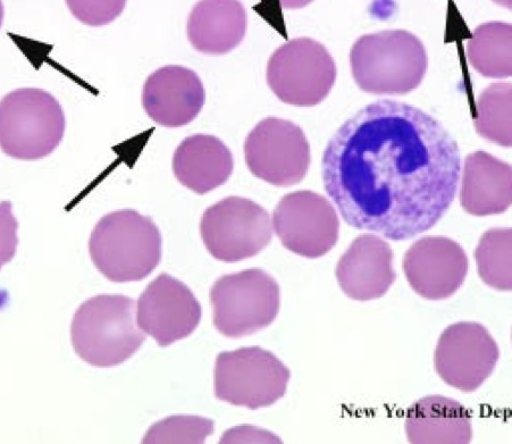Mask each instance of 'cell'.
<instances>
[{
  "label": "cell",
  "instance_id": "obj_19",
  "mask_svg": "<svg viewBox=\"0 0 512 444\" xmlns=\"http://www.w3.org/2000/svg\"><path fill=\"white\" fill-rule=\"evenodd\" d=\"M246 30V10L237 0L199 2L188 19L190 44L209 55H223L237 48Z\"/></svg>",
  "mask_w": 512,
  "mask_h": 444
},
{
  "label": "cell",
  "instance_id": "obj_18",
  "mask_svg": "<svg viewBox=\"0 0 512 444\" xmlns=\"http://www.w3.org/2000/svg\"><path fill=\"white\" fill-rule=\"evenodd\" d=\"M233 169L231 150L221 139L208 134H195L184 139L173 157L176 179L198 195L223 186Z\"/></svg>",
  "mask_w": 512,
  "mask_h": 444
},
{
  "label": "cell",
  "instance_id": "obj_4",
  "mask_svg": "<svg viewBox=\"0 0 512 444\" xmlns=\"http://www.w3.org/2000/svg\"><path fill=\"white\" fill-rule=\"evenodd\" d=\"M71 339L86 363L113 367L136 354L146 337L136 322L133 299L102 295L87 300L74 314Z\"/></svg>",
  "mask_w": 512,
  "mask_h": 444
},
{
  "label": "cell",
  "instance_id": "obj_21",
  "mask_svg": "<svg viewBox=\"0 0 512 444\" xmlns=\"http://www.w3.org/2000/svg\"><path fill=\"white\" fill-rule=\"evenodd\" d=\"M512 28L506 22H488L480 25L468 41L469 63L485 78L511 77Z\"/></svg>",
  "mask_w": 512,
  "mask_h": 444
},
{
  "label": "cell",
  "instance_id": "obj_14",
  "mask_svg": "<svg viewBox=\"0 0 512 444\" xmlns=\"http://www.w3.org/2000/svg\"><path fill=\"white\" fill-rule=\"evenodd\" d=\"M404 268L413 290L428 300L450 298L463 286L468 258L463 247L449 238L426 237L406 253Z\"/></svg>",
  "mask_w": 512,
  "mask_h": 444
},
{
  "label": "cell",
  "instance_id": "obj_8",
  "mask_svg": "<svg viewBox=\"0 0 512 444\" xmlns=\"http://www.w3.org/2000/svg\"><path fill=\"white\" fill-rule=\"evenodd\" d=\"M291 373L281 360L259 347L226 351L217 356L215 395L234 406H272L287 393Z\"/></svg>",
  "mask_w": 512,
  "mask_h": 444
},
{
  "label": "cell",
  "instance_id": "obj_16",
  "mask_svg": "<svg viewBox=\"0 0 512 444\" xmlns=\"http://www.w3.org/2000/svg\"><path fill=\"white\" fill-rule=\"evenodd\" d=\"M396 278L393 251L388 242L375 234H362L352 242L337 267L342 291L358 301L383 297Z\"/></svg>",
  "mask_w": 512,
  "mask_h": 444
},
{
  "label": "cell",
  "instance_id": "obj_17",
  "mask_svg": "<svg viewBox=\"0 0 512 444\" xmlns=\"http://www.w3.org/2000/svg\"><path fill=\"white\" fill-rule=\"evenodd\" d=\"M511 200V166L482 150L468 155L460 189L465 211L474 216L499 215Z\"/></svg>",
  "mask_w": 512,
  "mask_h": 444
},
{
  "label": "cell",
  "instance_id": "obj_5",
  "mask_svg": "<svg viewBox=\"0 0 512 444\" xmlns=\"http://www.w3.org/2000/svg\"><path fill=\"white\" fill-rule=\"evenodd\" d=\"M65 128L61 104L43 89L14 90L2 100L0 145L7 156L38 161L60 146Z\"/></svg>",
  "mask_w": 512,
  "mask_h": 444
},
{
  "label": "cell",
  "instance_id": "obj_25",
  "mask_svg": "<svg viewBox=\"0 0 512 444\" xmlns=\"http://www.w3.org/2000/svg\"><path fill=\"white\" fill-rule=\"evenodd\" d=\"M71 12L89 25H103L113 21L123 11L124 2H67Z\"/></svg>",
  "mask_w": 512,
  "mask_h": 444
},
{
  "label": "cell",
  "instance_id": "obj_1",
  "mask_svg": "<svg viewBox=\"0 0 512 444\" xmlns=\"http://www.w3.org/2000/svg\"><path fill=\"white\" fill-rule=\"evenodd\" d=\"M457 141L434 117L383 99L344 122L327 144V195L352 228L404 241L433 228L457 194Z\"/></svg>",
  "mask_w": 512,
  "mask_h": 444
},
{
  "label": "cell",
  "instance_id": "obj_22",
  "mask_svg": "<svg viewBox=\"0 0 512 444\" xmlns=\"http://www.w3.org/2000/svg\"><path fill=\"white\" fill-rule=\"evenodd\" d=\"M475 128L486 140L502 147H510L511 140V85L493 83L477 100Z\"/></svg>",
  "mask_w": 512,
  "mask_h": 444
},
{
  "label": "cell",
  "instance_id": "obj_10",
  "mask_svg": "<svg viewBox=\"0 0 512 444\" xmlns=\"http://www.w3.org/2000/svg\"><path fill=\"white\" fill-rule=\"evenodd\" d=\"M248 169L275 187H291L305 179L310 166V146L297 124L267 117L245 142Z\"/></svg>",
  "mask_w": 512,
  "mask_h": 444
},
{
  "label": "cell",
  "instance_id": "obj_23",
  "mask_svg": "<svg viewBox=\"0 0 512 444\" xmlns=\"http://www.w3.org/2000/svg\"><path fill=\"white\" fill-rule=\"evenodd\" d=\"M511 229L485 232L475 250V259L482 281L499 291L512 289Z\"/></svg>",
  "mask_w": 512,
  "mask_h": 444
},
{
  "label": "cell",
  "instance_id": "obj_12",
  "mask_svg": "<svg viewBox=\"0 0 512 444\" xmlns=\"http://www.w3.org/2000/svg\"><path fill=\"white\" fill-rule=\"evenodd\" d=\"M499 357V347L488 329L463 322L444 330L436 346L434 365L444 382L469 393L490 378Z\"/></svg>",
  "mask_w": 512,
  "mask_h": 444
},
{
  "label": "cell",
  "instance_id": "obj_6",
  "mask_svg": "<svg viewBox=\"0 0 512 444\" xmlns=\"http://www.w3.org/2000/svg\"><path fill=\"white\" fill-rule=\"evenodd\" d=\"M211 300L217 331L239 339L275 321L280 311V287L270 274L253 268L218 279Z\"/></svg>",
  "mask_w": 512,
  "mask_h": 444
},
{
  "label": "cell",
  "instance_id": "obj_9",
  "mask_svg": "<svg viewBox=\"0 0 512 444\" xmlns=\"http://www.w3.org/2000/svg\"><path fill=\"white\" fill-rule=\"evenodd\" d=\"M200 232L209 254L217 261L235 263L270 245L273 223L270 214L254 201L228 197L206 209Z\"/></svg>",
  "mask_w": 512,
  "mask_h": 444
},
{
  "label": "cell",
  "instance_id": "obj_20",
  "mask_svg": "<svg viewBox=\"0 0 512 444\" xmlns=\"http://www.w3.org/2000/svg\"><path fill=\"white\" fill-rule=\"evenodd\" d=\"M406 432L414 444H465L473 438L468 410L460 402L441 396L425 397L409 408Z\"/></svg>",
  "mask_w": 512,
  "mask_h": 444
},
{
  "label": "cell",
  "instance_id": "obj_7",
  "mask_svg": "<svg viewBox=\"0 0 512 444\" xmlns=\"http://www.w3.org/2000/svg\"><path fill=\"white\" fill-rule=\"evenodd\" d=\"M337 65L322 44L310 38H297L284 44L267 65V83L281 102L312 107L329 96Z\"/></svg>",
  "mask_w": 512,
  "mask_h": 444
},
{
  "label": "cell",
  "instance_id": "obj_13",
  "mask_svg": "<svg viewBox=\"0 0 512 444\" xmlns=\"http://www.w3.org/2000/svg\"><path fill=\"white\" fill-rule=\"evenodd\" d=\"M201 315L192 291L169 274L159 275L138 301L139 328L161 347L188 338L198 328Z\"/></svg>",
  "mask_w": 512,
  "mask_h": 444
},
{
  "label": "cell",
  "instance_id": "obj_2",
  "mask_svg": "<svg viewBox=\"0 0 512 444\" xmlns=\"http://www.w3.org/2000/svg\"><path fill=\"white\" fill-rule=\"evenodd\" d=\"M89 253L109 281H141L161 262V232L150 217L123 209L98 222L91 233Z\"/></svg>",
  "mask_w": 512,
  "mask_h": 444
},
{
  "label": "cell",
  "instance_id": "obj_11",
  "mask_svg": "<svg viewBox=\"0 0 512 444\" xmlns=\"http://www.w3.org/2000/svg\"><path fill=\"white\" fill-rule=\"evenodd\" d=\"M273 228L285 248L315 259L337 245L340 222L325 197L313 191H296L284 196L275 208Z\"/></svg>",
  "mask_w": 512,
  "mask_h": 444
},
{
  "label": "cell",
  "instance_id": "obj_15",
  "mask_svg": "<svg viewBox=\"0 0 512 444\" xmlns=\"http://www.w3.org/2000/svg\"><path fill=\"white\" fill-rule=\"evenodd\" d=\"M205 104V89L187 67L170 65L147 79L142 105L151 120L166 128H180L196 119Z\"/></svg>",
  "mask_w": 512,
  "mask_h": 444
},
{
  "label": "cell",
  "instance_id": "obj_24",
  "mask_svg": "<svg viewBox=\"0 0 512 444\" xmlns=\"http://www.w3.org/2000/svg\"><path fill=\"white\" fill-rule=\"evenodd\" d=\"M214 422L203 417L175 416L151 426L144 443H204Z\"/></svg>",
  "mask_w": 512,
  "mask_h": 444
},
{
  "label": "cell",
  "instance_id": "obj_3",
  "mask_svg": "<svg viewBox=\"0 0 512 444\" xmlns=\"http://www.w3.org/2000/svg\"><path fill=\"white\" fill-rule=\"evenodd\" d=\"M352 77L373 95H405L421 85L426 49L413 33L393 30L360 37L350 53Z\"/></svg>",
  "mask_w": 512,
  "mask_h": 444
}]
</instances>
